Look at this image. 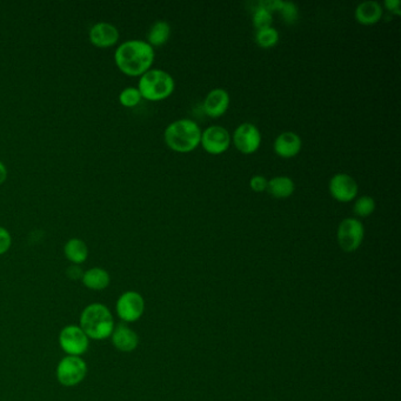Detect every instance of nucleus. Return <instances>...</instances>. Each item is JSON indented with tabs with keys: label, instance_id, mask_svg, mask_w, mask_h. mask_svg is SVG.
Returning a JSON list of instances; mask_svg holds the SVG:
<instances>
[{
	"label": "nucleus",
	"instance_id": "obj_1",
	"mask_svg": "<svg viewBox=\"0 0 401 401\" xmlns=\"http://www.w3.org/2000/svg\"><path fill=\"white\" fill-rule=\"evenodd\" d=\"M154 49L148 41H127L118 47L114 61L128 77H141L154 63Z\"/></svg>",
	"mask_w": 401,
	"mask_h": 401
},
{
	"label": "nucleus",
	"instance_id": "obj_2",
	"mask_svg": "<svg viewBox=\"0 0 401 401\" xmlns=\"http://www.w3.org/2000/svg\"><path fill=\"white\" fill-rule=\"evenodd\" d=\"M79 326L90 340L101 341L110 339L116 323L112 312L106 305L92 303L81 312Z\"/></svg>",
	"mask_w": 401,
	"mask_h": 401
},
{
	"label": "nucleus",
	"instance_id": "obj_3",
	"mask_svg": "<svg viewBox=\"0 0 401 401\" xmlns=\"http://www.w3.org/2000/svg\"><path fill=\"white\" fill-rule=\"evenodd\" d=\"M199 125L191 119H179L171 123L164 132V141L171 150L178 153H190L200 145Z\"/></svg>",
	"mask_w": 401,
	"mask_h": 401
},
{
	"label": "nucleus",
	"instance_id": "obj_4",
	"mask_svg": "<svg viewBox=\"0 0 401 401\" xmlns=\"http://www.w3.org/2000/svg\"><path fill=\"white\" fill-rule=\"evenodd\" d=\"M137 88L146 101H165L173 93L176 81L166 71L151 68L141 76Z\"/></svg>",
	"mask_w": 401,
	"mask_h": 401
},
{
	"label": "nucleus",
	"instance_id": "obj_5",
	"mask_svg": "<svg viewBox=\"0 0 401 401\" xmlns=\"http://www.w3.org/2000/svg\"><path fill=\"white\" fill-rule=\"evenodd\" d=\"M88 367L83 357L65 355L57 365L56 377L59 384L65 387H74L86 378Z\"/></svg>",
	"mask_w": 401,
	"mask_h": 401
},
{
	"label": "nucleus",
	"instance_id": "obj_6",
	"mask_svg": "<svg viewBox=\"0 0 401 401\" xmlns=\"http://www.w3.org/2000/svg\"><path fill=\"white\" fill-rule=\"evenodd\" d=\"M58 342L65 355L74 357H83L90 348V338L79 325L70 324L61 328Z\"/></svg>",
	"mask_w": 401,
	"mask_h": 401
},
{
	"label": "nucleus",
	"instance_id": "obj_7",
	"mask_svg": "<svg viewBox=\"0 0 401 401\" xmlns=\"http://www.w3.org/2000/svg\"><path fill=\"white\" fill-rule=\"evenodd\" d=\"M364 225L357 218H346L339 224L337 238L342 251L347 253L357 251L364 240Z\"/></svg>",
	"mask_w": 401,
	"mask_h": 401
},
{
	"label": "nucleus",
	"instance_id": "obj_8",
	"mask_svg": "<svg viewBox=\"0 0 401 401\" xmlns=\"http://www.w3.org/2000/svg\"><path fill=\"white\" fill-rule=\"evenodd\" d=\"M144 311V298L141 297L138 292H124L121 297L118 298L116 312H117L118 317L121 318V321L125 324L139 320Z\"/></svg>",
	"mask_w": 401,
	"mask_h": 401
},
{
	"label": "nucleus",
	"instance_id": "obj_9",
	"mask_svg": "<svg viewBox=\"0 0 401 401\" xmlns=\"http://www.w3.org/2000/svg\"><path fill=\"white\" fill-rule=\"evenodd\" d=\"M231 134L225 127L213 125L201 132L200 145L208 154L219 156L231 146Z\"/></svg>",
	"mask_w": 401,
	"mask_h": 401
},
{
	"label": "nucleus",
	"instance_id": "obj_10",
	"mask_svg": "<svg viewBox=\"0 0 401 401\" xmlns=\"http://www.w3.org/2000/svg\"><path fill=\"white\" fill-rule=\"evenodd\" d=\"M232 141L240 153H255L261 145L260 131L252 123H244L235 128Z\"/></svg>",
	"mask_w": 401,
	"mask_h": 401
},
{
	"label": "nucleus",
	"instance_id": "obj_11",
	"mask_svg": "<svg viewBox=\"0 0 401 401\" xmlns=\"http://www.w3.org/2000/svg\"><path fill=\"white\" fill-rule=\"evenodd\" d=\"M328 190L332 198L339 203H351L358 196V184L347 173H337L331 178Z\"/></svg>",
	"mask_w": 401,
	"mask_h": 401
},
{
	"label": "nucleus",
	"instance_id": "obj_12",
	"mask_svg": "<svg viewBox=\"0 0 401 401\" xmlns=\"http://www.w3.org/2000/svg\"><path fill=\"white\" fill-rule=\"evenodd\" d=\"M231 97L224 88H214L210 91L204 101V111L206 116L213 119L220 118L228 112Z\"/></svg>",
	"mask_w": 401,
	"mask_h": 401
},
{
	"label": "nucleus",
	"instance_id": "obj_13",
	"mask_svg": "<svg viewBox=\"0 0 401 401\" xmlns=\"http://www.w3.org/2000/svg\"><path fill=\"white\" fill-rule=\"evenodd\" d=\"M90 41L98 49H108L119 41V31L112 24L101 21L91 27Z\"/></svg>",
	"mask_w": 401,
	"mask_h": 401
},
{
	"label": "nucleus",
	"instance_id": "obj_14",
	"mask_svg": "<svg viewBox=\"0 0 401 401\" xmlns=\"http://www.w3.org/2000/svg\"><path fill=\"white\" fill-rule=\"evenodd\" d=\"M110 339L114 347L123 353L133 352L139 345V337L137 333L125 323H121L114 326Z\"/></svg>",
	"mask_w": 401,
	"mask_h": 401
},
{
	"label": "nucleus",
	"instance_id": "obj_15",
	"mask_svg": "<svg viewBox=\"0 0 401 401\" xmlns=\"http://www.w3.org/2000/svg\"><path fill=\"white\" fill-rule=\"evenodd\" d=\"M303 146L301 138L295 132H283L275 138L273 150L275 154L284 159L295 157Z\"/></svg>",
	"mask_w": 401,
	"mask_h": 401
},
{
	"label": "nucleus",
	"instance_id": "obj_16",
	"mask_svg": "<svg viewBox=\"0 0 401 401\" xmlns=\"http://www.w3.org/2000/svg\"><path fill=\"white\" fill-rule=\"evenodd\" d=\"M382 14H384V10H382L381 4L375 0H368V1L359 4L355 11V19L365 26L375 25L380 21Z\"/></svg>",
	"mask_w": 401,
	"mask_h": 401
},
{
	"label": "nucleus",
	"instance_id": "obj_17",
	"mask_svg": "<svg viewBox=\"0 0 401 401\" xmlns=\"http://www.w3.org/2000/svg\"><path fill=\"white\" fill-rule=\"evenodd\" d=\"M81 283L91 291H104L110 286V273L101 268H92L84 272Z\"/></svg>",
	"mask_w": 401,
	"mask_h": 401
},
{
	"label": "nucleus",
	"instance_id": "obj_18",
	"mask_svg": "<svg viewBox=\"0 0 401 401\" xmlns=\"http://www.w3.org/2000/svg\"><path fill=\"white\" fill-rule=\"evenodd\" d=\"M64 254L72 264L81 265L88 257V248L84 240L72 238L64 246Z\"/></svg>",
	"mask_w": 401,
	"mask_h": 401
},
{
	"label": "nucleus",
	"instance_id": "obj_19",
	"mask_svg": "<svg viewBox=\"0 0 401 401\" xmlns=\"http://www.w3.org/2000/svg\"><path fill=\"white\" fill-rule=\"evenodd\" d=\"M295 184L291 178L286 176H279V177L272 178L268 181V192L272 197L277 199H285L291 197L295 193Z\"/></svg>",
	"mask_w": 401,
	"mask_h": 401
},
{
	"label": "nucleus",
	"instance_id": "obj_20",
	"mask_svg": "<svg viewBox=\"0 0 401 401\" xmlns=\"http://www.w3.org/2000/svg\"><path fill=\"white\" fill-rule=\"evenodd\" d=\"M171 36V26L168 21H158L150 27L148 34V43L151 46H163L168 43Z\"/></svg>",
	"mask_w": 401,
	"mask_h": 401
},
{
	"label": "nucleus",
	"instance_id": "obj_21",
	"mask_svg": "<svg viewBox=\"0 0 401 401\" xmlns=\"http://www.w3.org/2000/svg\"><path fill=\"white\" fill-rule=\"evenodd\" d=\"M279 41V32L273 26L265 27L255 32V43L261 49L275 47Z\"/></svg>",
	"mask_w": 401,
	"mask_h": 401
},
{
	"label": "nucleus",
	"instance_id": "obj_22",
	"mask_svg": "<svg viewBox=\"0 0 401 401\" xmlns=\"http://www.w3.org/2000/svg\"><path fill=\"white\" fill-rule=\"evenodd\" d=\"M272 21H273V16H272L271 11L266 7L261 6L260 4L258 3V7L254 9L253 17H252L254 27L257 30L270 27L272 26Z\"/></svg>",
	"mask_w": 401,
	"mask_h": 401
},
{
	"label": "nucleus",
	"instance_id": "obj_23",
	"mask_svg": "<svg viewBox=\"0 0 401 401\" xmlns=\"http://www.w3.org/2000/svg\"><path fill=\"white\" fill-rule=\"evenodd\" d=\"M375 211V200L371 196H361L353 205V212L358 217L367 218Z\"/></svg>",
	"mask_w": 401,
	"mask_h": 401
},
{
	"label": "nucleus",
	"instance_id": "obj_24",
	"mask_svg": "<svg viewBox=\"0 0 401 401\" xmlns=\"http://www.w3.org/2000/svg\"><path fill=\"white\" fill-rule=\"evenodd\" d=\"M141 94L137 87H127L125 90L121 91L119 94V101L124 107H136L141 103Z\"/></svg>",
	"mask_w": 401,
	"mask_h": 401
},
{
	"label": "nucleus",
	"instance_id": "obj_25",
	"mask_svg": "<svg viewBox=\"0 0 401 401\" xmlns=\"http://www.w3.org/2000/svg\"><path fill=\"white\" fill-rule=\"evenodd\" d=\"M278 12H280L281 17L284 19L285 23L290 24V25L295 24L298 21V17H299L298 6L292 1H283L281 0V5Z\"/></svg>",
	"mask_w": 401,
	"mask_h": 401
},
{
	"label": "nucleus",
	"instance_id": "obj_26",
	"mask_svg": "<svg viewBox=\"0 0 401 401\" xmlns=\"http://www.w3.org/2000/svg\"><path fill=\"white\" fill-rule=\"evenodd\" d=\"M268 181L264 176H253L250 181V188L257 193H261L268 190Z\"/></svg>",
	"mask_w": 401,
	"mask_h": 401
},
{
	"label": "nucleus",
	"instance_id": "obj_27",
	"mask_svg": "<svg viewBox=\"0 0 401 401\" xmlns=\"http://www.w3.org/2000/svg\"><path fill=\"white\" fill-rule=\"evenodd\" d=\"M12 245V237L6 228L0 226V255L6 253Z\"/></svg>",
	"mask_w": 401,
	"mask_h": 401
},
{
	"label": "nucleus",
	"instance_id": "obj_28",
	"mask_svg": "<svg viewBox=\"0 0 401 401\" xmlns=\"http://www.w3.org/2000/svg\"><path fill=\"white\" fill-rule=\"evenodd\" d=\"M84 272L81 270V265H72V266L67 268L66 275L72 280H81V278L84 275Z\"/></svg>",
	"mask_w": 401,
	"mask_h": 401
},
{
	"label": "nucleus",
	"instance_id": "obj_29",
	"mask_svg": "<svg viewBox=\"0 0 401 401\" xmlns=\"http://www.w3.org/2000/svg\"><path fill=\"white\" fill-rule=\"evenodd\" d=\"M384 5L392 14H395V16H400V0H385Z\"/></svg>",
	"mask_w": 401,
	"mask_h": 401
},
{
	"label": "nucleus",
	"instance_id": "obj_30",
	"mask_svg": "<svg viewBox=\"0 0 401 401\" xmlns=\"http://www.w3.org/2000/svg\"><path fill=\"white\" fill-rule=\"evenodd\" d=\"M7 170L5 165L0 161V185L3 184L4 181H6Z\"/></svg>",
	"mask_w": 401,
	"mask_h": 401
}]
</instances>
